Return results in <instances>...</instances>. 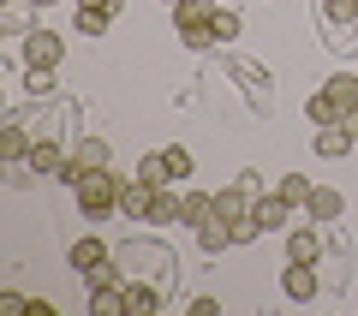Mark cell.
Segmentation results:
<instances>
[{"label": "cell", "instance_id": "13", "mask_svg": "<svg viewBox=\"0 0 358 316\" xmlns=\"http://www.w3.org/2000/svg\"><path fill=\"white\" fill-rule=\"evenodd\" d=\"M287 257H293V263H317L322 257V233L317 227H287Z\"/></svg>", "mask_w": 358, "mask_h": 316}, {"label": "cell", "instance_id": "10", "mask_svg": "<svg viewBox=\"0 0 358 316\" xmlns=\"http://www.w3.org/2000/svg\"><path fill=\"white\" fill-rule=\"evenodd\" d=\"M197 251H203V257L233 251V221H227V215H209L203 227H197Z\"/></svg>", "mask_w": 358, "mask_h": 316}, {"label": "cell", "instance_id": "1", "mask_svg": "<svg viewBox=\"0 0 358 316\" xmlns=\"http://www.w3.org/2000/svg\"><path fill=\"white\" fill-rule=\"evenodd\" d=\"M72 197H78V209H84L90 221H102L108 209H120V173L114 167H96V173H84L72 185Z\"/></svg>", "mask_w": 358, "mask_h": 316}, {"label": "cell", "instance_id": "12", "mask_svg": "<svg viewBox=\"0 0 358 316\" xmlns=\"http://www.w3.org/2000/svg\"><path fill=\"white\" fill-rule=\"evenodd\" d=\"M215 215V191H185V197H179V227H203V221Z\"/></svg>", "mask_w": 358, "mask_h": 316}, {"label": "cell", "instance_id": "28", "mask_svg": "<svg viewBox=\"0 0 358 316\" xmlns=\"http://www.w3.org/2000/svg\"><path fill=\"white\" fill-rule=\"evenodd\" d=\"M209 24H215V42H233V36H239V13H227V6H215Z\"/></svg>", "mask_w": 358, "mask_h": 316}, {"label": "cell", "instance_id": "31", "mask_svg": "<svg viewBox=\"0 0 358 316\" xmlns=\"http://www.w3.org/2000/svg\"><path fill=\"white\" fill-rule=\"evenodd\" d=\"M78 6H96V13H108V18L126 13V0H78Z\"/></svg>", "mask_w": 358, "mask_h": 316}, {"label": "cell", "instance_id": "24", "mask_svg": "<svg viewBox=\"0 0 358 316\" xmlns=\"http://www.w3.org/2000/svg\"><path fill=\"white\" fill-rule=\"evenodd\" d=\"M275 191H281V197L293 203V209H305V197H310V179H305V173H281V185H275Z\"/></svg>", "mask_w": 358, "mask_h": 316}, {"label": "cell", "instance_id": "30", "mask_svg": "<svg viewBox=\"0 0 358 316\" xmlns=\"http://www.w3.org/2000/svg\"><path fill=\"white\" fill-rule=\"evenodd\" d=\"M257 233H263V227H257V215H239V221H233V245H251Z\"/></svg>", "mask_w": 358, "mask_h": 316}, {"label": "cell", "instance_id": "16", "mask_svg": "<svg viewBox=\"0 0 358 316\" xmlns=\"http://www.w3.org/2000/svg\"><path fill=\"white\" fill-rule=\"evenodd\" d=\"M155 310H162V287L126 280V316H155Z\"/></svg>", "mask_w": 358, "mask_h": 316}, {"label": "cell", "instance_id": "5", "mask_svg": "<svg viewBox=\"0 0 358 316\" xmlns=\"http://www.w3.org/2000/svg\"><path fill=\"white\" fill-rule=\"evenodd\" d=\"M358 150V120H334V126H317V155L322 161H341V155Z\"/></svg>", "mask_w": 358, "mask_h": 316}, {"label": "cell", "instance_id": "6", "mask_svg": "<svg viewBox=\"0 0 358 316\" xmlns=\"http://www.w3.org/2000/svg\"><path fill=\"white\" fill-rule=\"evenodd\" d=\"M305 215L317 221V227H334V221L346 215V197L334 185H310V197H305Z\"/></svg>", "mask_w": 358, "mask_h": 316}, {"label": "cell", "instance_id": "29", "mask_svg": "<svg viewBox=\"0 0 358 316\" xmlns=\"http://www.w3.org/2000/svg\"><path fill=\"white\" fill-rule=\"evenodd\" d=\"M209 13H215L209 0H179V6H173V24H197V18H209Z\"/></svg>", "mask_w": 358, "mask_h": 316}, {"label": "cell", "instance_id": "19", "mask_svg": "<svg viewBox=\"0 0 358 316\" xmlns=\"http://www.w3.org/2000/svg\"><path fill=\"white\" fill-rule=\"evenodd\" d=\"M138 179H143V185H155V191H162L167 179H173V167H167V155H162V150H155V155H143V161H138Z\"/></svg>", "mask_w": 358, "mask_h": 316}, {"label": "cell", "instance_id": "7", "mask_svg": "<svg viewBox=\"0 0 358 316\" xmlns=\"http://www.w3.org/2000/svg\"><path fill=\"white\" fill-rule=\"evenodd\" d=\"M150 203H155V185H143L138 173L120 179V215L126 221H150Z\"/></svg>", "mask_w": 358, "mask_h": 316}, {"label": "cell", "instance_id": "23", "mask_svg": "<svg viewBox=\"0 0 358 316\" xmlns=\"http://www.w3.org/2000/svg\"><path fill=\"white\" fill-rule=\"evenodd\" d=\"M0 30H6V36H30V30H36L30 24V0L24 6H6V13H0Z\"/></svg>", "mask_w": 358, "mask_h": 316}, {"label": "cell", "instance_id": "8", "mask_svg": "<svg viewBox=\"0 0 358 316\" xmlns=\"http://www.w3.org/2000/svg\"><path fill=\"white\" fill-rule=\"evenodd\" d=\"M251 215H257V227H263V233H287V221H293V203H287L281 191H268V197H257Z\"/></svg>", "mask_w": 358, "mask_h": 316}, {"label": "cell", "instance_id": "3", "mask_svg": "<svg viewBox=\"0 0 358 316\" xmlns=\"http://www.w3.org/2000/svg\"><path fill=\"white\" fill-rule=\"evenodd\" d=\"M281 292H287L293 304H310V299L322 292V275H317V263H293V257H287V263H281Z\"/></svg>", "mask_w": 358, "mask_h": 316}, {"label": "cell", "instance_id": "27", "mask_svg": "<svg viewBox=\"0 0 358 316\" xmlns=\"http://www.w3.org/2000/svg\"><path fill=\"white\" fill-rule=\"evenodd\" d=\"M108 24H114L108 13H96V6H78V24H72V30H84V36H102Z\"/></svg>", "mask_w": 358, "mask_h": 316}, {"label": "cell", "instance_id": "17", "mask_svg": "<svg viewBox=\"0 0 358 316\" xmlns=\"http://www.w3.org/2000/svg\"><path fill=\"white\" fill-rule=\"evenodd\" d=\"M90 316H126V287H90Z\"/></svg>", "mask_w": 358, "mask_h": 316}, {"label": "cell", "instance_id": "32", "mask_svg": "<svg viewBox=\"0 0 358 316\" xmlns=\"http://www.w3.org/2000/svg\"><path fill=\"white\" fill-rule=\"evenodd\" d=\"M30 6H54V0H30Z\"/></svg>", "mask_w": 358, "mask_h": 316}, {"label": "cell", "instance_id": "14", "mask_svg": "<svg viewBox=\"0 0 358 316\" xmlns=\"http://www.w3.org/2000/svg\"><path fill=\"white\" fill-rule=\"evenodd\" d=\"M30 150H36V143H30L24 120H6V126H0V155H6V161H30Z\"/></svg>", "mask_w": 358, "mask_h": 316}, {"label": "cell", "instance_id": "22", "mask_svg": "<svg viewBox=\"0 0 358 316\" xmlns=\"http://www.w3.org/2000/svg\"><path fill=\"white\" fill-rule=\"evenodd\" d=\"M179 30V42H185V48H209V42H215V24H209V18H197V24H173Z\"/></svg>", "mask_w": 358, "mask_h": 316}, {"label": "cell", "instance_id": "2", "mask_svg": "<svg viewBox=\"0 0 358 316\" xmlns=\"http://www.w3.org/2000/svg\"><path fill=\"white\" fill-rule=\"evenodd\" d=\"M257 197H263V185H257V173H239L233 185H221V191H215V215L239 221V215H251V209H257Z\"/></svg>", "mask_w": 358, "mask_h": 316}, {"label": "cell", "instance_id": "15", "mask_svg": "<svg viewBox=\"0 0 358 316\" xmlns=\"http://www.w3.org/2000/svg\"><path fill=\"white\" fill-rule=\"evenodd\" d=\"M322 89L334 96V108H341L346 120H358V78H352V72H334V78H329Z\"/></svg>", "mask_w": 358, "mask_h": 316}, {"label": "cell", "instance_id": "4", "mask_svg": "<svg viewBox=\"0 0 358 316\" xmlns=\"http://www.w3.org/2000/svg\"><path fill=\"white\" fill-rule=\"evenodd\" d=\"M60 60H66V36H60V30H30V36H24V66L54 72Z\"/></svg>", "mask_w": 358, "mask_h": 316}, {"label": "cell", "instance_id": "9", "mask_svg": "<svg viewBox=\"0 0 358 316\" xmlns=\"http://www.w3.org/2000/svg\"><path fill=\"white\" fill-rule=\"evenodd\" d=\"M72 161L84 167V173H96V167H114V150H108V138H96V131H84V138L72 143Z\"/></svg>", "mask_w": 358, "mask_h": 316}, {"label": "cell", "instance_id": "20", "mask_svg": "<svg viewBox=\"0 0 358 316\" xmlns=\"http://www.w3.org/2000/svg\"><path fill=\"white\" fill-rule=\"evenodd\" d=\"M322 6V18H329L334 30H346V24H358V0H317Z\"/></svg>", "mask_w": 358, "mask_h": 316}, {"label": "cell", "instance_id": "26", "mask_svg": "<svg viewBox=\"0 0 358 316\" xmlns=\"http://www.w3.org/2000/svg\"><path fill=\"white\" fill-rule=\"evenodd\" d=\"M84 287H126V275H120V268H114V257H108V263H96V268L84 275Z\"/></svg>", "mask_w": 358, "mask_h": 316}, {"label": "cell", "instance_id": "25", "mask_svg": "<svg viewBox=\"0 0 358 316\" xmlns=\"http://www.w3.org/2000/svg\"><path fill=\"white\" fill-rule=\"evenodd\" d=\"M162 155H167V167H173V179H192V173H197V161H192V150H185V143H167Z\"/></svg>", "mask_w": 358, "mask_h": 316}, {"label": "cell", "instance_id": "33", "mask_svg": "<svg viewBox=\"0 0 358 316\" xmlns=\"http://www.w3.org/2000/svg\"><path fill=\"white\" fill-rule=\"evenodd\" d=\"M162 6H179V0H162Z\"/></svg>", "mask_w": 358, "mask_h": 316}, {"label": "cell", "instance_id": "21", "mask_svg": "<svg viewBox=\"0 0 358 316\" xmlns=\"http://www.w3.org/2000/svg\"><path fill=\"white\" fill-rule=\"evenodd\" d=\"M150 221H155V227H173V221H179V197H173V191H155V203H150Z\"/></svg>", "mask_w": 358, "mask_h": 316}, {"label": "cell", "instance_id": "11", "mask_svg": "<svg viewBox=\"0 0 358 316\" xmlns=\"http://www.w3.org/2000/svg\"><path fill=\"white\" fill-rule=\"evenodd\" d=\"M108 257H114V251H108V239H96V233H90V239H72L66 263H72L78 275H90V268H96V263H108Z\"/></svg>", "mask_w": 358, "mask_h": 316}, {"label": "cell", "instance_id": "18", "mask_svg": "<svg viewBox=\"0 0 358 316\" xmlns=\"http://www.w3.org/2000/svg\"><path fill=\"white\" fill-rule=\"evenodd\" d=\"M305 114H310V126H334V120H346L341 108H334V96H329V89H317V96L305 101Z\"/></svg>", "mask_w": 358, "mask_h": 316}]
</instances>
